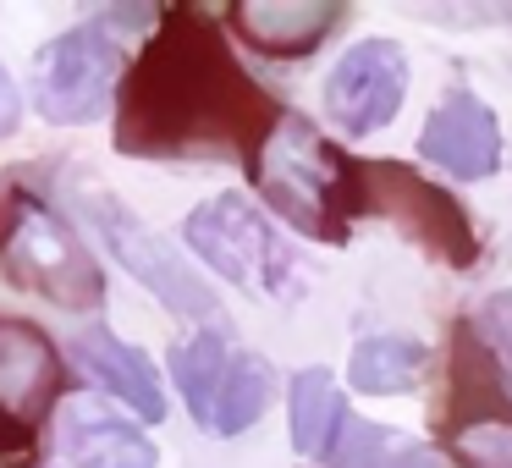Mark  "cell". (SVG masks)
Listing matches in <instances>:
<instances>
[{
  "label": "cell",
  "instance_id": "cell-8",
  "mask_svg": "<svg viewBox=\"0 0 512 468\" xmlns=\"http://www.w3.org/2000/svg\"><path fill=\"white\" fill-rule=\"evenodd\" d=\"M61 386V358L39 325L0 314V457L23 463Z\"/></svg>",
  "mask_w": 512,
  "mask_h": 468
},
{
  "label": "cell",
  "instance_id": "cell-4",
  "mask_svg": "<svg viewBox=\"0 0 512 468\" xmlns=\"http://www.w3.org/2000/svg\"><path fill=\"white\" fill-rule=\"evenodd\" d=\"M188 243L193 254L204 259L210 270H221L232 287L254 292V298H298L303 287V265L287 243L276 237V226L254 210L237 193H221V199L199 204L188 215Z\"/></svg>",
  "mask_w": 512,
  "mask_h": 468
},
{
  "label": "cell",
  "instance_id": "cell-6",
  "mask_svg": "<svg viewBox=\"0 0 512 468\" xmlns=\"http://www.w3.org/2000/svg\"><path fill=\"white\" fill-rule=\"evenodd\" d=\"M127 23V12L116 17H94V23L67 28L61 39H50L34 61V105L45 122L56 127H78L94 122L100 105L111 100L116 78H122V45L116 28Z\"/></svg>",
  "mask_w": 512,
  "mask_h": 468
},
{
  "label": "cell",
  "instance_id": "cell-15",
  "mask_svg": "<svg viewBox=\"0 0 512 468\" xmlns=\"http://www.w3.org/2000/svg\"><path fill=\"white\" fill-rule=\"evenodd\" d=\"M265 402H270V364L259 353H237L232 347V358H226V369H221V380H215L210 408H204L199 424L215 435H243L248 424L265 413Z\"/></svg>",
  "mask_w": 512,
  "mask_h": 468
},
{
  "label": "cell",
  "instance_id": "cell-9",
  "mask_svg": "<svg viewBox=\"0 0 512 468\" xmlns=\"http://www.w3.org/2000/svg\"><path fill=\"white\" fill-rule=\"evenodd\" d=\"M408 94V56L391 39H358L325 78V116L347 138L380 133Z\"/></svg>",
  "mask_w": 512,
  "mask_h": 468
},
{
  "label": "cell",
  "instance_id": "cell-14",
  "mask_svg": "<svg viewBox=\"0 0 512 468\" xmlns=\"http://www.w3.org/2000/svg\"><path fill=\"white\" fill-rule=\"evenodd\" d=\"M72 353H78L83 369H89L111 397H122L133 413H144L149 424L166 419V391H160V375L149 369V358L138 353V347H127L122 336L111 331V325H83V331L72 336Z\"/></svg>",
  "mask_w": 512,
  "mask_h": 468
},
{
  "label": "cell",
  "instance_id": "cell-1",
  "mask_svg": "<svg viewBox=\"0 0 512 468\" xmlns=\"http://www.w3.org/2000/svg\"><path fill=\"white\" fill-rule=\"evenodd\" d=\"M270 94L237 67L221 23L199 6H166L116 105V149L149 160L248 155L276 122Z\"/></svg>",
  "mask_w": 512,
  "mask_h": 468
},
{
  "label": "cell",
  "instance_id": "cell-7",
  "mask_svg": "<svg viewBox=\"0 0 512 468\" xmlns=\"http://www.w3.org/2000/svg\"><path fill=\"white\" fill-rule=\"evenodd\" d=\"M83 210L100 221V237L111 243V254L122 259V265L133 270V276L144 281V287L155 292L171 314H182V320H215V314H221L215 287H204L199 270H188V259H182L177 248L155 232V226L138 221L122 199H111V193H89Z\"/></svg>",
  "mask_w": 512,
  "mask_h": 468
},
{
  "label": "cell",
  "instance_id": "cell-2",
  "mask_svg": "<svg viewBox=\"0 0 512 468\" xmlns=\"http://www.w3.org/2000/svg\"><path fill=\"white\" fill-rule=\"evenodd\" d=\"M248 177L270 199V210L303 237L347 243V221L358 215V160L320 138L303 116L281 111L259 149L248 155Z\"/></svg>",
  "mask_w": 512,
  "mask_h": 468
},
{
  "label": "cell",
  "instance_id": "cell-22",
  "mask_svg": "<svg viewBox=\"0 0 512 468\" xmlns=\"http://www.w3.org/2000/svg\"><path fill=\"white\" fill-rule=\"evenodd\" d=\"M17 116H23V94H17V83L0 72V138L17 127Z\"/></svg>",
  "mask_w": 512,
  "mask_h": 468
},
{
  "label": "cell",
  "instance_id": "cell-11",
  "mask_svg": "<svg viewBox=\"0 0 512 468\" xmlns=\"http://www.w3.org/2000/svg\"><path fill=\"white\" fill-rule=\"evenodd\" d=\"M56 446L72 468H155V446L138 424L111 413L100 397H72L56 413Z\"/></svg>",
  "mask_w": 512,
  "mask_h": 468
},
{
  "label": "cell",
  "instance_id": "cell-17",
  "mask_svg": "<svg viewBox=\"0 0 512 468\" xmlns=\"http://www.w3.org/2000/svg\"><path fill=\"white\" fill-rule=\"evenodd\" d=\"M331 468H441L430 446L408 441V435L386 430V424H358L347 419L336 435V452L325 457Z\"/></svg>",
  "mask_w": 512,
  "mask_h": 468
},
{
  "label": "cell",
  "instance_id": "cell-19",
  "mask_svg": "<svg viewBox=\"0 0 512 468\" xmlns=\"http://www.w3.org/2000/svg\"><path fill=\"white\" fill-rule=\"evenodd\" d=\"M226 358H232V342H226L215 325H204L199 336H188V342L171 347V375H177L193 419H204V408H210V391H215V380H221Z\"/></svg>",
  "mask_w": 512,
  "mask_h": 468
},
{
  "label": "cell",
  "instance_id": "cell-16",
  "mask_svg": "<svg viewBox=\"0 0 512 468\" xmlns=\"http://www.w3.org/2000/svg\"><path fill=\"white\" fill-rule=\"evenodd\" d=\"M347 424V402L336 391V380L325 369H303L292 380V441H298L303 457H331L336 452V435Z\"/></svg>",
  "mask_w": 512,
  "mask_h": 468
},
{
  "label": "cell",
  "instance_id": "cell-3",
  "mask_svg": "<svg viewBox=\"0 0 512 468\" xmlns=\"http://www.w3.org/2000/svg\"><path fill=\"white\" fill-rule=\"evenodd\" d=\"M0 265L17 287L39 292L56 309L94 314L105 303V276L83 237L23 182L0 193Z\"/></svg>",
  "mask_w": 512,
  "mask_h": 468
},
{
  "label": "cell",
  "instance_id": "cell-20",
  "mask_svg": "<svg viewBox=\"0 0 512 468\" xmlns=\"http://www.w3.org/2000/svg\"><path fill=\"white\" fill-rule=\"evenodd\" d=\"M468 331L479 336V347L496 358V369L507 375V386H512V292H496V298L479 303V314L468 320Z\"/></svg>",
  "mask_w": 512,
  "mask_h": 468
},
{
  "label": "cell",
  "instance_id": "cell-13",
  "mask_svg": "<svg viewBox=\"0 0 512 468\" xmlns=\"http://www.w3.org/2000/svg\"><path fill=\"white\" fill-rule=\"evenodd\" d=\"M232 34L243 45L265 50V56L298 61L342 23V6L331 0H287V6H270V0H248V6H232Z\"/></svg>",
  "mask_w": 512,
  "mask_h": 468
},
{
  "label": "cell",
  "instance_id": "cell-21",
  "mask_svg": "<svg viewBox=\"0 0 512 468\" xmlns=\"http://www.w3.org/2000/svg\"><path fill=\"white\" fill-rule=\"evenodd\" d=\"M457 457L468 468H512V430L507 424H474V430L452 435Z\"/></svg>",
  "mask_w": 512,
  "mask_h": 468
},
{
  "label": "cell",
  "instance_id": "cell-10",
  "mask_svg": "<svg viewBox=\"0 0 512 468\" xmlns=\"http://www.w3.org/2000/svg\"><path fill=\"white\" fill-rule=\"evenodd\" d=\"M419 149H424V160L452 171L457 182H479L501 160V122L468 89H452L430 111V122L419 133Z\"/></svg>",
  "mask_w": 512,
  "mask_h": 468
},
{
  "label": "cell",
  "instance_id": "cell-12",
  "mask_svg": "<svg viewBox=\"0 0 512 468\" xmlns=\"http://www.w3.org/2000/svg\"><path fill=\"white\" fill-rule=\"evenodd\" d=\"M446 424L452 435L474 430V424H507L512 430V386L496 369V358L479 347L468 325L452 331V364H446Z\"/></svg>",
  "mask_w": 512,
  "mask_h": 468
},
{
  "label": "cell",
  "instance_id": "cell-5",
  "mask_svg": "<svg viewBox=\"0 0 512 468\" xmlns=\"http://www.w3.org/2000/svg\"><path fill=\"white\" fill-rule=\"evenodd\" d=\"M358 215H386L402 237L435 254L441 265L468 270L479 259V237L468 226L463 204L408 171L402 160H358Z\"/></svg>",
  "mask_w": 512,
  "mask_h": 468
},
{
  "label": "cell",
  "instance_id": "cell-18",
  "mask_svg": "<svg viewBox=\"0 0 512 468\" xmlns=\"http://www.w3.org/2000/svg\"><path fill=\"white\" fill-rule=\"evenodd\" d=\"M424 342H408V336H364V342L353 347V364H347V375H353L358 391H369V397H386V391H408L413 380L424 375Z\"/></svg>",
  "mask_w": 512,
  "mask_h": 468
}]
</instances>
